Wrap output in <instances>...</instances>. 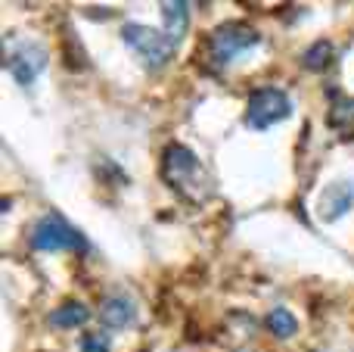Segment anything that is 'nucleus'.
Masks as SVG:
<instances>
[{
	"instance_id": "423d86ee",
	"label": "nucleus",
	"mask_w": 354,
	"mask_h": 352,
	"mask_svg": "<svg viewBox=\"0 0 354 352\" xmlns=\"http://www.w3.org/2000/svg\"><path fill=\"white\" fill-rule=\"evenodd\" d=\"M3 66L25 87L47 69V50H44V44L28 41V37H6Z\"/></svg>"
},
{
	"instance_id": "f257e3e1",
	"label": "nucleus",
	"mask_w": 354,
	"mask_h": 352,
	"mask_svg": "<svg viewBox=\"0 0 354 352\" xmlns=\"http://www.w3.org/2000/svg\"><path fill=\"white\" fill-rule=\"evenodd\" d=\"M162 178L171 187L177 197H183L187 203H205L214 193V178L205 166L199 162V156L183 143H171L162 156Z\"/></svg>"
},
{
	"instance_id": "39448f33",
	"label": "nucleus",
	"mask_w": 354,
	"mask_h": 352,
	"mask_svg": "<svg viewBox=\"0 0 354 352\" xmlns=\"http://www.w3.org/2000/svg\"><path fill=\"white\" fill-rule=\"evenodd\" d=\"M292 116V100H289L286 91L280 87H258V91L249 94L245 100V125L255 131L274 128V125L286 122Z\"/></svg>"
},
{
	"instance_id": "6e6552de",
	"label": "nucleus",
	"mask_w": 354,
	"mask_h": 352,
	"mask_svg": "<svg viewBox=\"0 0 354 352\" xmlns=\"http://www.w3.org/2000/svg\"><path fill=\"white\" fill-rule=\"evenodd\" d=\"M100 322L112 331L131 328L137 322V303L128 293H109V297L100 299Z\"/></svg>"
},
{
	"instance_id": "f8f14e48",
	"label": "nucleus",
	"mask_w": 354,
	"mask_h": 352,
	"mask_svg": "<svg viewBox=\"0 0 354 352\" xmlns=\"http://www.w3.org/2000/svg\"><path fill=\"white\" fill-rule=\"evenodd\" d=\"M333 56H336L333 41H314L311 47L301 53V66H305L308 72H324V69H330Z\"/></svg>"
},
{
	"instance_id": "1a4fd4ad",
	"label": "nucleus",
	"mask_w": 354,
	"mask_h": 352,
	"mask_svg": "<svg viewBox=\"0 0 354 352\" xmlns=\"http://www.w3.org/2000/svg\"><path fill=\"white\" fill-rule=\"evenodd\" d=\"M87 318H91V309H87L84 303H78V299H68V303H62L59 309L50 312V324L59 331L81 328V324H87Z\"/></svg>"
},
{
	"instance_id": "ddd939ff",
	"label": "nucleus",
	"mask_w": 354,
	"mask_h": 352,
	"mask_svg": "<svg viewBox=\"0 0 354 352\" xmlns=\"http://www.w3.org/2000/svg\"><path fill=\"white\" fill-rule=\"evenodd\" d=\"M330 125L339 131H354V97H345V94H336L330 103Z\"/></svg>"
},
{
	"instance_id": "9b49d317",
	"label": "nucleus",
	"mask_w": 354,
	"mask_h": 352,
	"mask_svg": "<svg viewBox=\"0 0 354 352\" xmlns=\"http://www.w3.org/2000/svg\"><path fill=\"white\" fill-rule=\"evenodd\" d=\"M264 324H268V331L277 337V340H289V337L299 331V318H295L289 309H283V306L270 309L268 318H264Z\"/></svg>"
},
{
	"instance_id": "0eeeda50",
	"label": "nucleus",
	"mask_w": 354,
	"mask_h": 352,
	"mask_svg": "<svg viewBox=\"0 0 354 352\" xmlns=\"http://www.w3.org/2000/svg\"><path fill=\"white\" fill-rule=\"evenodd\" d=\"M354 206V181H333L317 197V215L320 222H339L348 215Z\"/></svg>"
},
{
	"instance_id": "7ed1b4c3",
	"label": "nucleus",
	"mask_w": 354,
	"mask_h": 352,
	"mask_svg": "<svg viewBox=\"0 0 354 352\" xmlns=\"http://www.w3.org/2000/svg\"><path fill=\"white\" fill-rule=\"evenodd\" d=\"M31 249L37 253H59V249H75V253H87V240L75 225H68L59 212H47L31 225L28 234Z\"/></svg>"
},
{
	"instance_id": "9d476101",
	"label": "nucleus",
	"mask_w": 354,
	"mask_h": 352,
	"mask_svg": "<svg viewBox=\"0 0 354 352\" xmlns=\"http://www.w3.org/2000/svg\"><path fill=\"white\" fill-rule=\"evenodd\" d=\"M162 19H165V31L171 35V41H180L189 28V3L187 0H177V3L165 0L162 3Z\"/></svg>"
},
{
	"instance_id": "4468645a",
	"label": "nucleus",
	"mask_w": 354,
	"mask_h": 352,
	"mask_svg": "<svg viewBox=\"0 0 354 352\" xmlns=\"http://www.w3.org/2000/svg\"><path fill=\"white\" fill-rule=\"evenodd\" d=\"M109 349H112V340L103 331H87V334H81V352H109Z\"/></svg>"
},
{
	"instance_id": "20e7f679",
	"label": "nucleus",
	"mask_w": 354,
	"mask_h": 352,
	"mask_svg": "<svg viewBox=\"0 0 354 352\" xmlns=\"http://www.w3.org/2000/svg\"><path fill=\"white\" fill-rule=\"evenodd\" d=\"M122 41L147 62L149 69H162L174 60V50H177V41H171L168 31H159V28H149V25H140V22H124L122 25Z\"/></svg>"
},
{
	"instance_id": "f03ea898",
	"label": "nucleus",
	"mask_w": 354,
	"mask_h": 352,
	"mask_svg": "<svg viewBox=\"0 0 354 352\" xmlns=\"http://www.w3.org/2000/svg\"><path fill=\"white\" fill-rule=\"evenodd\" d=\"M258 41H261V35L249 22H224L205 37V60L214 69H227L236 56L258 47Z\"/></svg>"
}]
</instances>
